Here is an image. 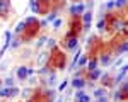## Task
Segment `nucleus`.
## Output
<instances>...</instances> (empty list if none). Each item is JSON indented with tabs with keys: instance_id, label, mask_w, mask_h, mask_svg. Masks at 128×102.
I'll return each mask as SVG.
<instances>
[{
	"instance_id": "1",
	"label": "nucleus",
	"mask_w": 128,
	"mask_h": 102,
	"mask_svg": "<svg viewBox=\"0 0 128 102\" xmlns=\"http://www.w3.org/2000/svg\"><path fill=\"white\" fill-rule=\"evenodd\" d=\"M79 48V34H67L65 38V50L74 51Z\"/></svg>"
},
{
	"instance_id": "2",
	"label": "nucleus",
	"mask_w": 128,
	"mask_h": 102,
	"mask_svg": "<svg viewBox=\"0 0 128 102\" xmlns=\"http://www.w3.org/2000/svg\"><path fill=\"white\" fill-rule=\"evenodd\" d=\"M20 90L17 87H2L0 89V99H10V97H16L19 95Z\"/></svg>"
},
{
	"instance_id": "3",
	"label": "nucleus",
	"mask_w": 128,
	"mask_h": 102,
	"mask_svg": "<svg viewBox=\"0 0 128 102\" xmlns=\"http://www.w3.org/2000/svg\"><path fill=\"white\" fill-rule=\"evenodd\" d=\"M68 12L72 17H79V15H82V12H86V7H84V3H75L68 9Z\"/></svg>"
},
{
	"instance_id": "4",
	"label": "nucleus",
	"mask_w": 128,
	"mask_h": 102,
	"mask_svg": "<svg viewBox=\"0 0 128 102\" xmlns=\"http://www.w3.org/2000/svg\"><path fill=\"white\" fill-rule=\"evenodd\" d=\"M111 27H113V31H121V32H126V22H125V19H121V20H118V19H114L113 22H111Z\"/></svg>"
},
{
	"instance_id": "5",
	"label": "nucleus",
	"mask_w": 128,
	"mask_h": 102,
	"mask_svg": "<svg viewBox=\"0 0 128 102\" xmlns=\"http://www.w3.org/2000/svg\"><path fill=\"white\" fill-rule=\"evenodd\" d=\"M16 75H17V78L19 80H26L28 77H29V66H26V65H22V66H17V71H16Z\"/></svg>"
},
{
	"instance_id": "6",
	"label": "nucleus",
	"mask_w": 128,
	"mask_h": 102,
	"mask_svg": "<svg viewBox=\"0 0 128 102\" xmlns=\"http://www.w3.org/2000/svg\"><path fill=\"white\" fill-rule=\"evenodd\" d=\"M86 85H87V80H86V78H82V77H74V80H72V87H74L75 90L84 89Z\"/></svg>"
},
{
	"instance_id": "7",
	"label": "nucleus",
	"mask_w": 128,
	"mask_h": 102,
	"mask_svg": "<svg viewBox=\"0 0 128 102\" xmlns=\"http://www.w3.org/2000/svg\"><path fill=\"white\" fill-rule=\"evenodd\" d=\"M29 9L32 14H41L43 12V7H41V0H29Z\"/></svg>"
},
{
	"instance_id": "8",
	"label": "nucleus",
	"mask_w": 128,
	"mask_h": 102,
	"mask_svg": "<svg viewBox=\"0 0 128 102\" xmlns=\"http://www.w3.org/2000/svg\"><path fill=\"white\" fill-rule=\"evenodd\" d=\"M10 12V0H0V15H9Z\"/></svg>"
},
{
	"instance_id": "9",
	"label": "nucleus",
	"mask_w": 128,
	"mask_h": 102,
	"mask_svg": "<svg viewBox=\"0 0 128 102\" xmlns=\"http://www.w3.org/2000/svg\"><path fill=\"white\" fill-rule=\"evenodd\" d=\"M75 101L77 102H90V95H87L80 89V90H75Z\"/></svg>"
},
{
	"instance_id": "10",
	"label": "nucleus",
	"mask_w": 128,
	"mask_h": 102,
	"mask_svg": "<svg viewBox=\"0 0 128 102\" xmlns=\"http://www.w3.org/2000/svg\"><path fill=\"white\" fill-rule=\"evenodd\" d=\"M98 63L104 65V66H108L109 63H111V53H102V54L98 58Z\"/></svg>"
},
{
	"instance_id": "11",
	"label": "nucleus",
	"mask_w": 128,
	"mask_h": 102,
	"mask_svg": "<svg viewBox=\"0 0 128 102\" xmlns=\"http://www.w3.org/2000/svg\"><path fill=\"white\" fill-rule=\"evenodd\" d=\"M101 75H102V71L99 70V68H96V70H90L89 71V80L90 82H96L101 78Z\"/></svg>"
},
{
	"instance_id": "12",
	"label": "nucleus",
	"mask_w": 128,
	"mask_h": 102,
	"mask_svg": "<svg viewBox=\"0 0 128 102\" xmlns=\"http://www.w3.org/2000/svg\"><path fill=\"white\" fill-rule=\"evenodd\" d=\"M126 65H123V66H121V71H120V75L118 77H116V78H114V83H116V85H118V83H121V82L125 80V77H126Z\"/></svg>"
},
{
	"instance_id": "13",
	"label": "nucleus",
	"mask_w": 128,
	"mask_h": 102,
	"mask_svg": "<svg viewBox=\"0 0 128 102\" xmlns=\"http://www.w3.org/2000/svg\"><path fill=\"white\" fill-rule=\"evenodd\" d=\"M86 65H87V71L96 70V68H98V58H96V56H90V58L87 60V63H86Z\"/></svg>"
},
{
	"instance_id": "14",
	"label": "nucleus",
	"mask_w": 128,
	"mask_h": 102,
	"mask_svg": "<svg viewBox=\"0 0 128 102\" xmlns=\"http://www.w3.org/2000/svg\"><path fill=\"white\" fill-rule=\"evenodd\" d=\"M113 99H114L116 102H120V101H126V94H123V92L118 89V90H114V94H113Z\"/></svg>"
},
{
	"instance_id": "15",
	"label": "nucleus",
	"mask_w": 128,
	"mask_h": 102,
	"mask_svg": "<svg viewBox=\"0 0 128 102\" xmlns=\"http://www.w3.org/2000/svg\"><path fill=\"white\" fill-rule=\"evenodd\" d=\"M82 22H84V24H90V22H92V12H90V10L82 12Z\"/></svg>"
},
{
	"instance_id": "16",
	"label": "nucleus",
	"mask_w": 128,
	"mask_h": 102,
	"mask_svg": "<svg viewBox=\"0 0 128 102\" xmlns=\"http://www.w3.org/2000/svg\"><path fill=\"white\" fill-rule=\"evenodd\" d=\"M26 22L24 20H20V22H17V26H16V29H14V32L16 34H20V32H26Z\"/></svg>"
},
{
	"instance_id": "17",
	"label": "nucleus",
	"mask_w": 128,
	"mask_h": 102,
	"mask_svg": "<svg viewBox=\"0 0 128 102\" xmlns=\"http://www.w3.org/2000/svg\"><path fill=\"white\" fill-rule=\"evenodd\" d=\"M125 53H126V41L123 39L120 46H116V54H125Z\"/></svg>"
},
{
	"instance_id": "18",
	"label": "nucleus",
	"mask_w": 128,
	"mask_h": 102,
	"mask_svg": "<svg viewBox=\"0 0 128 102\" xmlns=\"http://www.w3.org/2000/svg\"><path fill=\"white\" fill-rule=\"evenodd\" d=\"M50 54H51V53H46V51H44V53H41L40 58H38V63H40V65H44V63L50 60Z\"/></svg>"
},
{
	"instance_id": "19",
	"label": "nucleus",
	"mask_w": 128,
	"mask_h": 102,
	"mask_svg": "<svg viewBox=\"0 0 128 102\" xmlns=\"http://www.w3.org/2000/svg\"><path fill=\"white\" fill-rule=\"evenodd\" d=\"M79 58H80V51H79V48H77L75 54H74V60H72V63H70V70H74V68L77 66V61H79Z\"/></svg>"
},
{
	"instance_id": "20",
	"label": "nucleus",
	"mask_w": 128,
	"mask_h": 102,
	"mask_svg": "<svg viewBox=\"0 0 128 102\" xmlns=\"http://www.w3.org/2000/svg\"><path fill=\"white\" fill-rule=\"evenodd\" d=\"M62 24H63V20H62V19H58V17H56V19H55V20H53V22H51V29L58 31L60 27H62Z\"/></svg>"
},
{
	"instance_id": "21",
	"label": "nucleus",
	"mask_w": 128,
	"mask_h": 102,
	"mask_svg": "<svg viewBox=\"0 0 128 102\" xmlns=\"http://www.w3.org/2000/svg\"><path fill=\"white\" fill-rule=\"evenodd\" d=\"M126 7V0H114V9H125Z\"/></svg>"
},
{
	"instance_id": "22",
	"label": "nucleus",
	"mask_w": 128,
	"mask_h": 102,
	"mask_svg": "<svg viewBox=\"0 0 128 102\" xmlns=\"http://www.w3.org/2000/svg\"><path fill=\"white\" fill-rule=\"evenodd\" d=\"M98 29H99V31L108 29V20H106V19H101V20L98 22Z\"/></svg>"
},
{
	"instance_id": "23",
	"label": "nucleus",
	"mask_w": 128,
	"mask_h": 102,
	"mask_svg": "<svg viewBox=\"0 0 128 102\" xmlns=\"http://www.w3.org/2000/svg\"><path fill=\"white\" fill-rule=\"evenodd\" d=\"M46 46H48L50 50H55V48H56V41L53 39V38H48V39H46Z\"/></svg>"
},
{
	"instance_id": "24",
	"label": "nucleus",
	"mask_w": 128,
	"mask_h": 102,
	"mask_svg": "<svg viewBox=\"0 0 128 102\" xmlns=\"http://www.w3.org/2000/svg\"><path fill=\"white\" fill-rule=\"evenodd\" d=\"M101 78H102V87H109V85H111V82H109V75H108V73L101 75Z\"/></svg>"
},
{
	"instance_id": "25",
	"label": "nucleus",
	"mask_w": 128,
	"mask_h": 102,
	"mask_svg": "<svg viewBox=\"0 0 128 102\" xmlns=\"http://www.w3.org/2000/svg\"><path fill=\"white\" fill-rule=\"evenodd\" d=\"M55 80H56V75H55V71H51V73H50V77H48V80H46V83H48V85H53Z\"/></svg>"
},
{
	"instance_id": "26",
	"label": "nucleus",
	"mask_w": 128,
	"mask_h": 102,
	"mask_svg": "<svg viewBox=\"0 0 128 102\" xmlns=\"http://www.w3.org/2000/svg\"><path fill=\"white\" fill-rule=\"evenodd\" d=\"M56 17H58V14H56V12H51V14H48V17H46V22L50 24V22H53Z\"/></svg>"
},
{
	"instance_id": "27",
	"label": "nucleus",
	"mask_w": 128,
	"mask_h": 102,
	"mask_svg": "<svg viewBox=\"0 0 128 102\" xmlns=\"http://www.w3.org/2000/svg\"><path fill=\"white\" fill-rule=\"evenodd\" d=\"M4 85H5V87H14V78H12V77H7V78L4 80Z\"/></svg>"
},
{
	"instance_id": "28",
	"label": "nucleus",
	"mask_w": 128,
	"mask_h": 102,
	"mask_svg": "<svg viewBox=\"0 0 128 102\" xmlns=\"http://www.w3.org/2000/svg\"><path fill=\"white\" fill-rule=\"evenodd\" d=\"M104 9H106V10H111V9H114V0H108V2L104 3Z\"/></svg>"
},
{
	"instance_id": "29",
	"label": "nucleus",
	"mask_w": 128,
	"mask_h": 102,
	"mask_svg": "<svg viewBox=\"0 0 128 102\" xmlns=\"http://www.w3.org/2000/svg\"><path fill=\"white\" fill-rule=\"evenodd\" d=\"M101 95H106V89L102 87V89H98V90L94 92V97H101Z\"/></svg>"
},
{
	"instance_id": "30",
	"label": "nucleus",
	"mask_w": 128,
	"mask_h": 102,
	"mask_svg": "<svg viewBox=\"0 0 128 102\" xmlns=\"http://www.w3.org/2000/svg\"><path fill=\"white\" fill-rule=\"evenodd\" d=\"M89 56H82V58H79V61H77V66H84L86 63H87Z\"/></svg>"
},
{
	"instance_id": "31",
	"label": "nucleus",
	"mask_w": 128,
	"mask_h": 102,
	"mask_svg": "<svg viewBox=\"0 0 128 102\" xmlns=\"http://www.w3.org/2000/svg\"><path fill=\"white\" fill-rule=\"evenodd\" d=\"M46 39H48V38H46V36H41V38H40V41H38V43H36V48H41V46H43V44H44V43H46Z\"/></svg>"
},
{
	"instance_id": "32",
	"label": "nucleus",
	"mask_w": 128,
	"mask_h": 102,
	"mask_svg": "<svg viewBox=\"0 0 128 102\" xmlns=\"http://www.w3.org/2000/svg\"><path fill=\"white\" fill-rule=\"evenodd\" d=\"M48 71H50V63H48V65H44V66L40 70V75H46Z\"/></svg>"
},
{
	"instance_id": "33",
	"label": "nucleus",
	"mask_w": 128,
	"mask_h": 102,
	"mask_svg": "<svg viewBox=\"0 0 128 102\" xmlns=\"http://www.w3.org/2000/svg\"><path fill=\"white\" fill-rule=\"evenodd\" d=\"M67 85H68V80H63L62 83H60V87H58V90L60 92H63L65 89H67Z\"/></svg>"
},
{
	"instance_id": "34",
	"label": "nucleus",
	"mask_w": 128,
	"mask_h": 102,
	"mask_svg": "<svg viewBox=\"0 0 128 102\" xmlns=\"http://www.w3.org/2000/svg\"><path fill=\"white\" fill-rule=\"evenodd\" d=\"M5 41H12V32L10 31H5Z\"/></svg>"
},
{
	"instance_id": "35",
	"label": "nucleus",
	"mask_w": 128,
	"mask_h": 102,
	"mask_svg": "<svg viewBox=\"0 0 128 102\" xmlns=\"http://www.w3.org/2000/svg\"><path fill=\"white\" fill-rule=\"evenodd\" d=\"M98 99V102H108V97L106 95H101V97H96Z\"/></svg>"
},
{
	"instance_id": "36",
	"label": "nucleus",
	"mask_w": 128,
	"mask_h": 102,
	"mask_svg": "<svg viewBox=\"0 0 128 102\" xmlns=\"http://www.w3.org/2000/svg\"><path fill=\"white\" fill-rule=\"evenodd\" d=\"M48 26V22H46V19L44 20H40V27H46Z\"/></svg>"
},
{
	"instance_id": "37",
	"label": "nucleus",
	"mask_w": 128,
	"mask_h": 102,
	"mask_svg": "<svg viewBox=\"0 0 128 102\" xmlns=\"http://www.w3.org/2000/svg\"><path fill=\"white\" fill-rule=\"evenodd\" d=\"M2 85H4V82H0V89H2Z\"/></svg>"
},
{
	"instance_id": "38",
	"label": "nucleus",
	"mask_w": 128,
	"mask_h": 102,
	"mask_svg": "<svg viewBox=\"0 0 128 102\" xmlns=\"http://www.w3.org/2000/svg\"><path fill=\"white\" fill-rule=\"evenodd\" d=\"M56 102H62V101H56Z\"/></svg>"
},
{
	"instance_id": "39",
	"label": "nucleus",
	"mask_w": 128,
	"mask_h": 102,
	"mask_svg": "<svg viewBox=\"0 0 128 102\" xmlns=\"http://www.w3.org/2000/svg\"><path fill=\"white\" fill-rule=\"evenodd\" d=\"M123 102H125V101H123Z\"/></svg>"
},
{
	"instance_id": "40",
	"label": "nucleus",
	"mask_w": 128,
	"mask_h": 102,
	"mask_svg": "<svg viewBox=\"0 0 128 102\" xmlns=\"http://www.w3.org/2000/svg\"><path fill=\"white\" fill-rule=\"evenodd\" d=\"M44 102H46V101H44Z\"/></svg>"
}]
</instances>
